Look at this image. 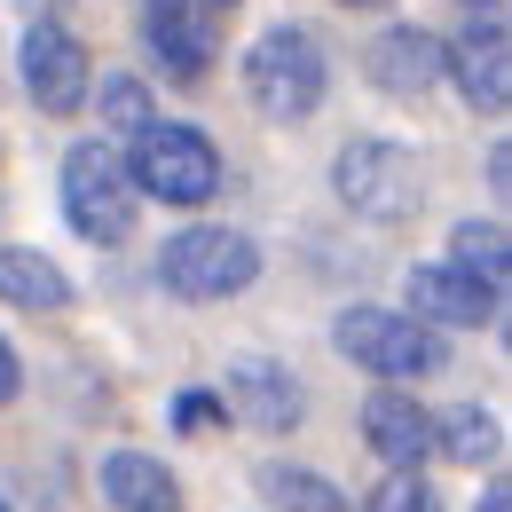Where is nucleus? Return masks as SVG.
Wrapping results in <instances>:
<instances>
[{
  "label": "nucleus",
  "mask_w": 512,
  "mask_h": 512,
  "mask_svg": "<svg viewBox=\"0 0 512 512\" xmlns=\"http://www.w3.org/2000/svg\"><path fill=\"white\" fill-rule=\"evenodd\" d=\"M339 8H386V0H339Z\"/></svg>",
  "instance_id": "a878e982"
},
{
  "label": "nucleus",
  "mask_w": 512,
  "mask_h": 512,
  "mask_svg": "<svg viewBox=\"0 0 512 512\" xmlns=\"http://www.w3.org/2000/svg\"><path fill=\"white\" fill-rule=\"evenodd\" d=\"M449 260H457V268H473L481 284H497V292H505V276H512V237H505V221H457V229H449Z\"/></svg>",
  "instance_id": "f3484780"
},
{
  "label": "nucleus",
  "mask_w": 512,
  "mask_h": 512,
  "mask_svg": "<svg viewBox=\"0 0 512 512\" xmlns=\"http://www.w3.org/2000/svg\"><path fill=\"white\" fill-rule=\"evenodd\" d=\"M205 8H237V0H205Z\"/></svg>",
  "instance_id": "bb28decb"
},
{
  "label": "nucleus",
  "mask_w": 512,
  "mask_h": 512,
  "mask_svg": "<svg viewBox=\"0 0 512 512\" xmlns=\"http://www.w3.org/2000/svg\"><path fill=\"white\" fill-rule=\"evenodd\" d=\"M24 394V363H16V347L0 339V402H16Z\"/></svg>",
  "instance_id": "4be33fe9"
},
{
  "label": "nucleus",
  "mask_w": 512,
  "mask_h": 512,
  "mask_svg": "<svg viewBox=\"0 0 512 512\" xmlns=\"http://www.w3.org/2000/svg\"><path fill=\"white\" fill-rule=\"evenodd\" d=\"M442 71L473 111H505L512 103V40H505V0H481V16H465V32L442 40Z\"/></svg>",
  "instance_id": "6e6552de"
},
{
  "label": "nucleus",
  "mask_w": 512,
  "mask_h": 512,
  "mask_svg": "<svg viewBox=\"0 0 512 512\" xmlns=\"http://www.w3.org/2000/svg\"><path fill=\"white\" fill-rule=\"evenodd\" d=\"M0 300L24 316H56V308H71V276L32 245H0Z\"/></svg>",
  "instance_id": "4468645a"
},
{
  "label": "nucleus",
  "mask_w": 512,
  "mask_h": 512,
  "mask_svg": "<svg viewBox=\"0 0 512 512\" xmlns=\"http://www.w3.org/2000/svg\"><path fill=\"white\" fill-rule=\"evenodd\" d=\"M32 8H40V16H48V8H56V0H24V16H32Z\"/></svg>",
  "instance_id": "393cba45"
},
{
  "label": "nucleus",
  "mask_w": 512,
  "mask_h": 512,
  "mask_svg": "<svg viewBox=\"0 0 512 512\" xmlns=\"http://www.w3.org/2000/svg\"><path fill=\"white\" fill-rule=\"evenodd\" d=\"M0 512H8V505H0Z\"/></svg>",
  "instance_id": "cd10ccee"
},
{
  "label": "nucleus",
  "mask_w": 512,
  "mask_h": 512,
  "mask_svg": "<svg viewBox=\"0 0 512 512\" xmlns=\"http://www.w3.org/2000/svg\"><path fill=\"white\" fill-rule=\"evenodd\" d=\"M371 512H442V497L418 481V465H402V473H386L371 489Z\"/></svg>",
  "instance_id": "6ab92c4d"
},
{
  "label": "nucleus",
  "mask_w": 512,
  "mask_h": 512,
  "mask_svg": "<svg viewBox=\"0 0 512 512\" xmlns=\"http://www.w3.org/2000/svg\"><path fill=\"white\" fill-rule=\"evenodd\" d=\"M103 497L119 512H182V481H174L158 457L119 449V457H103Z\"/></svg>",
  "instance_id": "2eb2a0df"
},
{
  "label": "nucleus",
  "mask_w": 512,
  "mask_h": 512,
  "mask_svg": "<svg viewBox=\"0 0 512 512\" xmlns=\"http://www.w3.org/2000/svg\"><path fill=\"white\" fill-rule=\"evenodd\" d=\"M331 190H339L347 213L394 229V221L418 213V158H410L402 142H371V134H363V142H347V150L331 158Z\"/></svg>",
  "instance_id": "423d86ee"
},
{
  "label": "nucleus",
  "mask_w": 512,
  "mask_h": 512,
  "mask_svg": "<svg viewBox=\"0 0 512 512\" xmlns=\"http://www.w3.org/2000/svg\"><path fill=\"white\" fill-rule=\"evenodd\" d=\"M142 48L174 87H197L213 71V8L205 0H142Z\"/></svg>",
  "instance_id": "1a4fd4ad"
},
{
  "label": "nucleus",
  "mask_w": 512,
  "mask_h": 512,
  "mask_svg": "<svg viewBox=\"0 0 512 512\" xmlns=\"http://www.w3.org/2000/svg\"><path fill=\"white\" fill-rule=\"evenodd\" d=\"M363 442H371V457H379L386 473L426 465V457H434V410H418L410 386H379V394L363 402Z\"/></svg>",
  "instance_id": "ddd939ff"
},
{
  "label": "nucleus",
  "mask_w": 512,
  "mask_h": 512,
  "mask_svg": "<svg viewBox=\"0 0 512 512\" xmlns=\"http://www.w3.org/2000/svg\"><path fill=\"white\" fill-rule=\"evenodd\" d=\"M497 308H505V292L481 284V276L457 268V260L410 268V316L434 323V331H481V323H497Z\"/></svg>",
  "instance_id": "9d476101"
},
{
  "label": "nucleus",
  "mask_w": 512,
  "mask_h": 512,
  "mask_svg": "<svg viewBox=\"0 0 512 512\" xmlns=\"http://www.w3.org/2000/svg\"><path fill=\"white\" fill-rule=\"evenodd\" d=\"M16 71H24V95H32L48 119H71V111L87 103V79H95L87 48H79V32L56 24V16H32V24H24Z\"/></svg>",
  "instance_id": "0eeeda50"
},
{
  "label": "nucleus",
  "mask_w": 512,
  "mask_h": 512,
  "mask_svg": "<svg viewBox=\"0 0 512 512\" xmlns=\"http://www.w3.org/2000/svg\"><path fill=\"white\" fill-rule=\"evenodd\" d=\"M489 190H497V197L512 190V150H505V142H497V150H489Z\"/></svg>",
  "instance_id": "5701e85b"
},
{
  "label": "nucleus",
  "mask_w": 512,
  "mask_h": 512,
  "mask_svg": "<svg viewBox=\"0 0 512 512\" xmlns=\"http://www.w3.org/2000/svg\"><path fill=\"white\" fill-rule=\"evenodd\" d=\"M434 449H442L449 465H497V449H505V426H497V410H449L434 418Z\"/></svg>",
  "instance_id": "dca6fc26"
},
{
  "label": "nucleus",
  "mask_w": 512,
  "mask_h": 512,
  "mask_svg": "<svg viewBox=\"0 0 512 512\" xmlns=\"http://www.w3.org/2000/svg\"><path fill=\"white\" fill-rule=\"evenodd\" d=\"M363 79L379 87V95H426L434 79H442V40L426 32V24H386L379 40L363 48Z\"/></svg>",
  "instance_id": "9b49d317"
},
{
  "label": "nucleus",
  "mask_w": 512,
  "mask_h": 512,
  "mask_svg": "<svg viewBox=\"0 0 512 512\" xmlns=\"http://www.w3.org/2000/svg\"><path fill=\"white\" fill-rule=\"evenodd\" d=\"M481 512H505V489H489V497H481Z\"/></svg>",
  "instance_id": "b1692460"
},
{
  "label": "nucleus",
  "mask_w": 512,
  "mask_h": 512,
  "mask_svg": "<svg viewBox=\"0 0 512 512\" xmlns=\"http://www.w3.org/2000/svg\"><path fill=\"white\" fill-rule=\"evenodd\" d=\"M253 276H260V245L245 229L197 221V229H182V237L158 245V284H166L174 300H237Z\"/></svg>",
  "instance_id": "39448f33"
},
{
  "label": "nucleus",
  "mask_w": 512,
  "mask_h": 512,
  "mask_svg": "<svg viewBox=\"0 0 512 512\" xmlns=\"http://www.w3.org/2000/svg\"><path fill=\"white\" fill-rule=\"evenodd\" d=\"M229 410H237L245 426H260V434H292L300 410H308V394H300V379H292L284 363L237 355V363H229Z\"/></svg>",
  "instance_id": "f8f14e48"
},
{
  "label": "nucleus",
  "mask_w": 512,
  "mask_h": 512,
  "mask_svg": "<svg viewBox=\"0 0 512 512\" xmlns=\"http://www.w3.org/2000/svg\"><path fill=\"white\" fill-rule=\"evenodd\" d=\"M56 190H64V221L87 237V245H127L134 237V205H142V197H134L127 158H119L111 142H95V134L71 142Z\"/></svg>",
  "instance_id": "20e7f679"
},
{
  "label": "nucleus",
  "mask_w": 512,
  "mask_h": 512,
  "mask_svg": "<svg viewBox=\"0 0 512 512\" xmlns=\"http://www.w3.org/2000/svg\"><path fill=\"white\" fill-rule=\"evenodd\" d=\"M260 497H276L284 512H347V489L308 465H260Z\"/></svg>",
  "instance_id": "a211bd4d"
},
{
  "label": "nucleus",
  "mask_w": 512,
  "mask_h": 512,
  "mask_svg": "<svg viewBox=\"0 0 512 512\" xmlns=\"http://www.w3.org/2000/svg\"><path fill=\"white\" fill-rule=\"evenodd\" d=\"M331 347H339L355 371L386 379V386H410V379L449 371V339L434 323H418L410 308H347V316L331 323Z\"/></svg>",
  "instance_id": "f03ea898"
},
{
  "label": "nucleus",
  "mask_w": 512,
  "mask_h": 512,
  "mask_svg": "<svg viewBox=\"0 0 512 512\" xmlns=\"http://www.w3.org/2000/svg\"><path fill=\"white\" fill-rule=\"evenodd\" d=\"M142 119H158V111H150V95H142V79H103V127H111V134H134Z\"/></svg>",
  "instance_id": "aec40b11"
},
{
  "label": "nucleus",
  "mask_w": 512,
  "mask_h": 512,
  "mask_svg": "<svg viewBox=\"0 0 512 512\" xmlns=\"http://www.w3.org/2000/svg\"><path fill=\"white\" fill-rule=\"evenodd\" d=\"M127 182L134 197H158V205H205L221 190V150L182 119H142L127 134Z\"/></svg>",
  "instance_id": "7ed1b4c3"
},
{
  "label": "nucleus",
  "mask_w": 512,
  "mask_h": 512,
  "mask_svg": "<svg viewBox=\"0 0 512 512\" xmlns=\"http://www.w3.org/2000/svg\"><path fill=\"white\" fill-rule=\"evenodd\" d=\"M323 87H331V56H323V40L308 24H268L253 40V56H245V95H253L260 119H276V127L316 119Z\"/></svg>",
  "instance_id": "f257e3e1"
},
{
  "label": "nucleus",
  "mask_w": 512,
  "mask_h": 512,
  "mask_svg": "<svg viewBox=\"0 0 512 512\" xmlns=\"http://www.w3.org/2000/svg\"><path fill=\"white\" fill-rule=\"evenodd\" d=\"M221 426V394H182L174 402V434H213Z\"/></svg>",
  "instance_id": "412c9836"
}]
</instances>
